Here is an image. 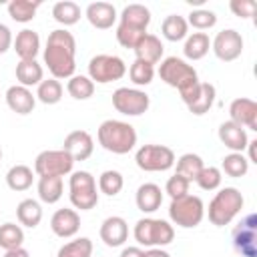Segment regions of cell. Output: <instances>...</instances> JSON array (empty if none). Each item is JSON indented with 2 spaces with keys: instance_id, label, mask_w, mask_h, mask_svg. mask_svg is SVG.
Returning a JSON list of instances; mask_svg holds the SVG:
<instances>
[{
  "instance_id": "obj_27",
  "label": "cell",
  "mask_w": 257,
  "mask_h": 257,
  "mask_svg": "<svg viewBox=\"0 0 257 257\" xmlns=\"http://www.w3.org/2000/svg\"><path fill=\"white\" fill-rule=\"evenodd\" d=\"M38 197L42 203L54 205L62 199V191H64V183L62 177H38Z\"/></svg>"
},
{
  "instance_id": "obj_7",
  "label": "cell",
  "mask_w": 257,
  "mask_h": 257,
  "mask_svg": "<svg viewBox=\"0 0 257 257\" xmlns=\"http://www.w3.org/2000/svg\"><path fill=\"white\" fill-rule=\"evenodd\" d=\"M205 217V205L201 201V197L197 195H185L179 199H171L169 205V219L183 229H193L197 225H201Z\"/></svg>"
},
{
  "instance_id": "obj_48",
  "label": "cell",
  "mask_w": 257,
  "mask_h": 257,
  "mask_svg": "<svg viewBox=\"0 0 257 257\" xmlns=\"http://www.w3.org/2000/svg\"><path fill=\"white\" fill-rule=\"evenodd\" d=\"M120 257H145V251L141 247H124L120 251Z\"/></svg>"
},
{
  "instance_id": "obj_33",
  "label": "cell",
  "mask_w": 257,
  "mask_h": 257,
  "mask_svg": "<svg viewBox=\"0 0 257 257\" xmlns=\"http://www.w3.org/2000/svg\"><path fill=\"white\" fill-rule=\"evenodd\" d=\"M52 18L62 26H72L80 20V6L72 0H60L52 6Z\"/></svg>"
},
{
  "instance_id": "obj_51",
  "label": "cell",
  "mask_w": 257,
  "mask_h": 257,
  "mask_svg": "<svg viewBox=\"0 0 257 257\" xmlns=\"http://www.w3.org/2000/svg\"><path fill=\"white\" fill-rule=\"evenodd\" d=\"M255 145H257V141H249L247 143V153H249V157H247V161L249 163H257V155H255Z\"/></svg>"
},
{
  "instance_id": "obj_17",
  "label": "cell",
  "mask_w": 257,
  "mask_h": 257,
  "mask_svg": "<svg viewBox=\"0 0 257 257\" xmlns=\"http://www.w3.org/2000/svg\"><path fill=\"white\" fill-rule=\"evenodd\" d=\"M50 229L60 239H70L80 229V215L74 209H58L50 217Z\"/></svg>"
},
{
  "instance_id": "obj_25",
  "label": "cell",
  "mask_w": 257,
  "mask_h": 257,
  "mask_svg": "<svg viewBox=\"0 0 257 257\" xmlns=\"http://www.w3.org/2000/svg\"><path fill=\"white\" fill-rule=\"evenodd\" d=\"M16 80H18V84H22L26 88L38 86L44 80L42 64H38V60H20L16 64Z\"/></svg>"
},
{
  "instance_id": "obj_19",
  "label": "cell",
  "mask_w": 257,
  "mask_h": 257,
  "mask_svg": "<svg viewBox=\"0 0 257 257\" xmlns=\"http://www.w3.org/2000/svg\"><path fill=\"white\" fill-rule=\"evenodd\" d=\"M219 141L231 151V153H243L247 149V143H249V137H247V131L239 124H235L233 120H225L219 124Z\"/></svg>"
},
{
  "instance_id": "obj_21",
  "label": "cell",
  "mask_w": 257,
  "mask_h": 257,
  "mask_svg": "<svg viewBox=\"0 0 257 257\" xmlns=\"http://www.w3.org/2000/svg\"><path fill=\"white\" fill-rule=\"evenodd\" d=\"M16 54L20 60H36L38 52H40V36L36 30H30V28H22L14 42H12Z\"/></svg>"
},
{
  "instance_id": "obj_6",
  "label": "cell",
  "mask_w": 257,
  "mask_h": 257,
  "mask_svg": "<svg viewBox=\"0 0 257 257\" xmlns=\"http://www.w3.org/2000/svg\"><path fill=\"white\" fill-rule=\"evenodd\" d=\"M68 197L74 209L90 211L98 205L96 181L88 171H72L68 179Z\"/></svg>"
},
{
  "instance_id": "obj_4",
  "label": "cell",
  "mask_w": 257,
  "mask_h": 257,
  "mask_svg": "<svg viewBox=\"0 0 257 257\" xmlns=\"http://www.w3.org/2000/svg\"><path fill=\"white\" fill-rule=\"evenodd\" d=\"M243 205H245V199H243L239 189L223 187V189H219L215 193V197L209 203V209H207L209 221L215 227H225L241 213Z\"/></svg>"
},
{
  "instance_id": "obj_20",
  "label": "cell",
  "mask_w": 257,
  "mask_h": 257,
  "mask_svg": "<svg viewBox=\"0 0 257 257\" xmlns=\"http://www.w3.org/2000/svg\"><path fill=\"white\" fill-rule=\"evenodd\" d=\"M6 104L16 114H30L36 106V94L22 84H14L6 90Z\"/></svg>"
},
{
  "instance_id": "obj_29",
  "label": "cell",
  "mask_w": 257,
  "mask_h": 257,
  "mask_svg": "<svg viewBox=\"0 0 257 257\" xmlns=\"http://www.w3.org/2000/svg\"><path fill=\"white\" fill-rule=\"evenodd\" d=\"M161 32L163 36L169 40V42H179V40H185L189 36V24H187V18L179 16V14H169L163 24H161Z\"/></svg>"
},
{
  "instance_id": "obj_15",
  "label": "cell",
  "mask_w": 257,
  "mask_h": 257,
  "mask_svg": "<svg viewBox=\"0 0 257 257\" xmlns=\"http://www.w3.org/2000/svg\"><path fill=\"white\" fill-rule=\"evenodd\" d=\"M98 235L106 247H120L128 239V223L118 215L106 217L98 229Z\"/></svg>"
},
{
  "instance_id": "obj_26",
  "label": "cell",
  "mask_w": 257,
  "mask_h": 257,
  "mask_svg": "<svg viewBox=\"0 0 257 257\" xmlns=\"http://www.w3.org/2000/svg\"><path fill=\"white\" fill-rule=\"evenodd\" d=\"M16 219L20 225L28 227V229H34L40 225L42 221V207L36 199H22L16 207Z\"/></svg>"
},
{
  "instance_id": "obj_43",
  "label": "cell",
  "mask_w": 257,
  "mask_h": 257,
  "mask_svg": "<svg viewBox=\"0 0 257 257\" xmlns=\"http://www.w3.org/2000/svg\"><path fill=\"white\" fill-rule=\"evenodd\" d=\"M187 24L193 26L195 30H209L217 24V14L213 10H207V8H197L189 14Z\"/></svg>"
},
{
  "instance_id": "obj_18",
  "label": "cell",
  "mask_w": 257,
  "mask_h": 257,
  "mask_svg": "<svg viewBox=\"0 0 257 257\" xmlns=\"http://www.w3.org/2000/svg\"><path fill=\"white\" fill-rule=\"evenodd\" d=\"M84 16L90 22V26H94L98 30L112 28L114 22H116V18H118L116 8L110 2H90L86 6V10H84Z\"/></svg>"
},
{
  "instance_id": "obj_37",
  "label": "cell",
  "mask_w": 257,
  "mask_h": 257,
  "mask_svg": "<svg viewBox=\"0 0 257 257\" xmlns=\"http://www.w3.org/2000/svg\"><path fill=\"white\" fill-rule=\"evenodd\" d=\"M66 90L74 100H86L94 94V82L84 74H74L68 78Z\"/></svg>"
},
{
  "instance_id": "obj_31",
  "label": "cell",
  "mask_w": 257,
  "mask_h": 257,
  "mask_svg": "<svg viewBox=\"0 0 257 257\" xmlns=\"http://www.w3.org/2000/svg\"><path fill=\"white\" fill-rule=\"evenodd\" d=\"M40 0H10L8 2V16L14 20V22H20V24H26L30 22L34 16H36V10L40 8Z\"/></svg>"
},
{
  "instance_id": "obj_14",
  "label": "cell",
  "mask_w": 257,
  "mask_h": 257,
  "mask_svg": "<svg viewBox=\"0 0 257 257\" xmlns=\"http://www.w3.org/2000/svg\"><path fill=\"white\" fill-rule=\"evenodd\" d=\"M229 120H233L235 124L249 128V131H257V102L251 98H235L229 104Z\"/></svg>"
},
{
  "instance_id": "obj_28",
  "label": "cell",
  "mask_w": 257,
  "mask_h": 257,
  "mask_svg": "<svg viewBox=\"0 0 257 257\" xmlns=\"http://www.w3.org/2000/svg\"><path fill=\"white\" fill-rule=\"evenodd\" d=\"M32 181H34V171L28 165H14L6 173V185H8V189H12L16 193L30 189Z\"/></svg>"
},
{
  "instance_id": "obj_12",
  "label": "cell",
  "mask_w": 257,
  "mask_h": 257,
  "mask_svg": "<svg viewBox=\"0 0 257 257\" xmlns=\"http://www.w3.org/2000/svg\"><path fill=\"white\" fill-rule=\"evenodd\" d=\"M233 247L243 257H257V215L249 213L233 231Z\"/></svg>"
},
{
  "instance_id": "obj_10",
  "label": "cell",
  "mask_w": 257,
  "mask_h": 257,
  "mask_svg": "<svg viewBox=\"0 0 257 257\" xmlns=\"http://www.w3.org/2000/svg\"><path fill=\"white\" fill-rule=\"evenodd\" d=\"M74 161L64 149L42 151L34 159V173L38 177H64L72 173Z\"/></svg>"
},
{
  "instance_id": "obj_8",
  "label": "cell",
  "mask_w": 257,
  "mask_h": 257,
  "mask_svg": "<svg viewBox=\"0 0 257 257\" xmlns=\"http://www.w3.org/2000/svg\"><path fill=\"white\" fill-rule=\"evenodd\" d=\"M175 153L171 147L165 145H143L135 153V163L141 171L147 173H161L175 167Z\"/></svg>"
},
{
  "instance_id": "obj_1",
  "label": "cell",
  "mask_w": 257,
  "mask_h": 257,
  "mask_svg": "<svg viewBox=\"0 0 257 257\" xmlns=\"http://www.w3.org/2000/svg\"><path fill=\"white\" fill-rule=\"evenodd\" d=\"M74 54H76V40L72 32H68L66 28H56L48 34L42 58L52 78L64 80L74 76V70H76Z\"/></svg>"
},
{
  "instance_id": "obj_13",
  "label": "cell",
  "mask_w": 257,
  "mask_h": 257,
  "mask_svg": "<svg viewBox=\"0 0 257 257\" xmlns=\"http://www.w3.org/2000/svg\"><path fill=\"white\" fill-rule=\"evenodd\" d=\"M211 50L223 62L237 60L243 52V36L235 28H225V30L217 32L215 38L211 40Z\"/></svg>"
},
{
  "instance_id": "obj_44",
  "label": "cell",
  "mask_w": 257,
  "mask_h": 257,
  "mask_svg": "<svg viewBox=\"0 0 257 257\" xmlns=\"http://www.w3.org/2000/svg\"><path fill=\"white\" fill-rule=\"evenodd\" d=\"M114 34H116V42H118L120 46H124V48H133V50H135V46L143 40V36H145L147 32H145V30H137V28H128V26L118 24Z\"/></svg>"
},
{
  "instance_id": "obj_22",
  "label": "cell",
  "mask_w": 257,
  "mask_h": 257,
  "mask_svg": "<svg viewBox=\"0 0 257 257\" xmlns=\"http://www.w3.org/2000/svg\"><path fill=\"white\" fill-rule=\"evenodd\" d=\"M118 24L147 32L151 24V10L145 4H126L118 14Z\"/></svg>"
},
{
  "instance_id": "obj_24",
  "label": "cell",
  "mask_w": 257,
  "mask_h": 257,
  "mask_svg": "<svg viewBox=\"0 0 257 257\" xmlns=\"http://www.w3.org/2000/svg\"><path fill=\"white\" fill-rule=\"evenodd\" d=\"M163 52H165V46H163V42H161V38L159 36H155V34H145L143 36V40L135 46V56L139 58V60H145V62H149V64H157V62H161V58H163Z\"/></svg>"
},
{
  "instance_id": "obj_42",
  "label": "cell",
  "mask_w": 257,
  "mask_h": 257,
  "mask_svg": "<svg viewBox=\"0 0 257 257\" xmlns=\"http://www.w3.org/2000/svg\"><path fill=\"white\" fill-rule=\"evenodd\" d=\"M221 181H223V173L217 167H203L201 173L195 179V183L203 191H215V189H219L221 187Z\"/></svg>"
},
{
  "instance_id": "obj_2",
  "label": "cell",
  "mask_w": 257,
  "mask_h": 257,
  "mask_svg": "<svg viewBox=\"0 0 257 257\" xmlns=\"http://www.w3.org/2000/svg\"><path fill=\"white\" fill-rule=\"evenodd\" d=\"M157 72L165 84L179 90L181 100L185 104H191L195 100V96L199 94V88H201L199 74L193 68V64H189L187 60H183L179 56H167L161 60Z\"/></svg>"
},
{
  "instance_id": "obj_52",
  "label": "cell",
  "mask_w": 257,
  "mask_h": 257,
  "mask_svg": "<svg viewBox=\"0 0 257 257\" xmlns=\"http://www.w3.org/2000/svg\"><path fill=\"white\" fill-rule=\"evenodd\" d=\"M0 161H2V149H0Z\"/></svg>"
},
{
  "instance_id": "obj_40",
  "label": "cell",
  "mask_w": 257,
  "mask_h": 257,
  "mask_svg": "<svg viewBox=\"0 0 257 257\" xmlns=\"http://www.w3.org/2000/svg\"><path fill=\"white\" fill-rule=\"evenodd\" d=\"M128 78L135 86H147L155 78V66L145 60L135 58V62L128 66Z\"/></svg>"
},
{
  "instance_id": "obj_16",
  "label": "cell",
  "mask_w": 257,
  "mask_h": 257,
  "mask_svg": "<svg viewBox=\"0 0 257 257\" xmlns=\"http://www.w3.org/2000/svg\"><path fill=\"white\" fill-rule=\"evenodd\" d=\"M62 149L72 157L74 163L76 161H86L94 151V141H92L90 133L78 128V131H72V133H68L64 137Z\"/></svg>"
},
{
  "instance_id": "obj_35",
  "label": "cell",
  "mask_w": 257,
  "mask_h": 257,
  "mask_svg": "<svg viewBox=\"0 0 257 257\" xmlns=\"http://www.w3.org/2000/svg\"><path fill=\"white\" fill-rule=\"evenodd\" d=\"M249 171V161L243 153H229L221 161V173H225L231 179H241Z\"/></svg>"
},
{
  "instance_id": "obj_3",
  "label": "cell",
  "mask_w": 257,
  "mask_h": 257,
  "mask_svg": "<svg viewBox=\"0 0 257 257\" xmlns=\"http://www.w3.org/2000/svg\"><path fill=\"white\" fill-rule=\"evenodd\" d=\"M98 145L112 155H126L137 145V131L133 124L116 118H106L96 131Z\"/></svg>"
},
{
  "instance_id": "obj_34",
  "label": "cell",
  "mask_w": 257,
  "mask_h": 257,
  "mask_svg": "<svg viewBox=\"0 0 257 257\" xmlns=\"http://www.w3.org/2000/svg\"><path fill=\"white\" fill-rule=\"evenodd\" d=\"M175 165H177V175L185 177L189 183H193V181L197 179V175L201 173V169L205 167L203 159H201L199 155H195V153H185V155H181V157L175 161Z\"/></svg>"
},
{
  "instance_id": "obj_49",
  "label": "cell",
  "mask_w": 257,
  "mask_h": 257,
  "mask_svg": "<svg viewBox=\"0 0 257 257\" xmlns=\"http://www.w3.org/2000/svg\"><path fill=\"white\" fill-rule=\"evenodd\" d=\"M145 257H171L163 247H151L149 251H145Z\"/></svg>"
},
{
  "instance_id": "obj_23",
  "label": "cell",
  "mask_w": 257,
  "mask_h": 257,
  "mask_svg": "<svg viewBox=\"0 0 257 257\" xmlns=\"http://www.w3.org/2000/svg\"><path fill=\"white\" fill-rule=\"evenodd\" d=\"M135 203L139 207V211L143 213H155L161 203H163V191L157 183H143L139 189H137V195H135Z\"/></svg>"
},
{
  "instance_id": "obj_9",
  "label": "cell",
  "mask_w": 257,
  "mask_h": 257,
  "mask_svg": "<svg viewBox=\"0 0 257 257\" xmlns=\"http://www.w3.org/2000/svg\"><path fill=\"white\" fill-rule=\"evenodd\" d=\"M126 74V64L116 54H96L88 62V78L96 84H108L120 80Z\"/></svg>"
},
{
  "instance_id": "obj_38",
  "label": "cell",
  "mask_w": 257,
  "mask_h": 257,
  "mask_svg": "<svg viewBox=\"0 0 257 257\" xmlns=\"http://www.w3.org/2000/svg\"><path fill=\"white\" fill-rule=\"evenodd\" d=\"M62 84L56 78H44L38 86H36V98L42 104H56L62 98Z\"/></svg>"
},
{
  "instance_id": "obj_5",
  "label": "cell",
  "mask_w": 257,
  "mask_h": 257,
  "mask_svg": "<svg viewBox=\"0 0 257 257\" xmlns=\"http://www.w3.org/2000/svg\"><path fill=\"white\" fill-rule=\"evenodd\" d=\"M135 241L143 247H165L173 243L175 239V229L169 221L165 219H155V217H143L135 223L133 229Z\"/></svg>"
},
{
  "instance_id": "obj_45",
  "label": "cell",
  "mask_w": 257,
  "mask_h": 257,
  "mask_svg": "<svg viewBox=\"0 0 257 257\" xmlns=\"http://www.w3.org/2000/svg\"><path fill=\"white\" fill-rule=\"evenodd\" d=\"M189 187H191V183L185 179V177H181V175H173V177H169L167 179V185H165V193L171 197V199H179V197H185V195H189Z\"/></svg>"
},
{
  "instance_id": "obj_11",
  "label": "cell",
  "mask_w": 257,
  "mask_h": 257,
  "mask_svg": "<svg viewBox=\"0 0 257 257\" xmlns=\"http://www.w3.org/2000/svg\"><path fill=\"white\" fill-rule=\"evenodd\" d=\"M112 106L124 116H141L151 106V96L141 88L120 86L112 92Z\"/></svg>"
},
{
  "instance_id": "obj_39",
  "label": "cell",
  "mask_w": 257,
  "mask_h": 257,
  "mask_svg": "<svg viewBox=\"0 0 257 257\" xmlns=\"http://www.w3.org/2000/svg\"><path fill=\"white\" fill-rule=\"evenodd\" d=\"M56 257H92V241L88 237H76L64 243Z\"/></svg>"
},
{
  "instance_id": "obj_46",
  "label": "cell",
  "mask_w": 257,
  "mask_h": 257,
  "mask_svg": "<svg viewBox=\"0 0 257 257\" xmlns=\"http://www.w3.org/2000/svg\"><path fill=\"white\" fill-rule=\"evenodd\" d=\"M229 8L239 18H251L255 14V2L253 0H231Z\"/></svg>"
},
{
  "instance_id": "obj_50",
  "label": "cell",
  "mask_w": 257,
  "mask_h": 257,
  "mask_svg": "<svg viewBox=\"0 0 257 257\" xmlns=\"http://www.w3.org/2000/svg\"><path fill=\"white\" fill-rule=\"evenodd\" d=\"M4 257H30V253H28L24 247H18V249L4 251Z\"/></svg>"
},
{
  "instance_id": "obj_32",
  "label": "cell",
  "mask_w": 257,
  "mask_h": 257,
  "mask_svg": "<svg viewBox=\"0 0 257 257\" xmlns=\"http://www.w3.org/2000/svg\"><path fill=\"white\" fill-rule=\"evenodd\" d=\"M215 96H217L215 86H213L211 82H201L199 94L195 96V100H193L191 104H187L189 112H193V114H197V116H201V114L209 112V110H211V106L215 104Z\"/></svg>"
},
{
  "instance_id": "obj_36",
  "label": "cell",
  "mask_w": 257,
  "mask_h": 257,
  "mask_svg": "<svg viewBox=\"0 0 257 257\" xmlns=\"http://www.w3.org/2000/svg\"><path fill=\"white\" fill-rule=\"evenodd\" d=\"M24 243V231L20 225L16 223H2L0 225V249L10 251V249H18Z\"/></svg>"
},
{
  "instance_id": "obj_47",
  "label": "cell",
  "mask_w": 257,
  "mask_h": 257,
  "mask_svg": "<svg viewBox=\"0 0 257 257\" xmlns=\"http://www.w3.org/2000/svg\"><path fill=\"white\" fill-rule=\"evenodd\" d=\"M12 42H14V38H12V30H10L6 24L0 22V54L8 52V50L12 48Z\"/></svg>"
},
{
  "instance_id": "obj_41",
  "label": "cell",
  "mask_w": 257,
  "mask_h": 257,
  "mask_svg": "<svg viewBox=\"0 0 257 257\" xmlns=\"http://www.w3.org/2000/svg\"><path fill=\"white\" fill-rule=\"evenodd\" d=\"M122 187H124V179H122V175L118 171L108 169V171L100 173V177H98V191L102 195L114 197V195H118L122 191Z\"/></svg>"
},
{
  "instance_id": "obj_30",
  "label": "cell",
  "mask_w": 257,
  "mask_h": 257,
  "mask_svg": "<svg viewBox=\"0 0 257 257\" xmlns=\"http://www.w3.org/2000/svg\"><path fill=\"white\" fill-rule=\"evenodd\" d=\"M211 48V40L205 32H193L185 38V44H183V54L189 58V60H201L203 56H207Z\"/></svg>"
}]
</instances>
